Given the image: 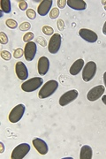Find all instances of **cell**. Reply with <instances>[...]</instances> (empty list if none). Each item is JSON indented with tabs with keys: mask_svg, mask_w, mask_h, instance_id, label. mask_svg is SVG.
I'll list each match as a JSON object with an SVG mask.
<instances>
[{
	"mask_svg": "<svg viewBox=\"0 0 106 159\" xmlns=\"http://www.w3.org/2000/svg\"><path fill=\"white\" fill-rule=\"evenodd\" d=\"M58 88V82L56 80H50L41 88L38 93V97L40 99H45L51 97L56 92Z\"/></svg>",
	"mask_w": 106,
	"mask_h": 159,
	"instance_id": "obj_1",
	"label": "cell"
},
{
	"mask_svg": "<svg viewBox=\"0 0 106 159\" xmlns=\"http://www.w3.org/2000/svg\"><path fill=\"white\" fill-rule=\"evenodd\" d=\"M44 80L41 77H34L24 81L21 84V89L25 92H34L43 86Z\"/></svg>",
	"mask_w": 106,
	"mask_h": 159,
	"instance_id": "obj_2",
	"label": "cell"
},
{
	"mask_svg": "<svg viewBox=\"0 0 106 159\" xmlns=\"http://www.w3.org/2000/svg\"><path fill=\"white\" fill-rule=\"evenodd\" d=\"M97 70V66L94 61H90L84 66L82 71V80L85 82H89L95 77Z\"/></svg>",
	"mask_w": 106,
	"mask_h": 159,
	"instance_id": "obj_3",
	"label": "cell"
},
{
	"mask_svg": "<svg viewBox=\"0 0 106 159\" xmlns=\"http://www.w3.org/2000/svg\"><path fill=\"white\" fill-rule=\"evenodd\" d=\"M30 145L28 143H21L14 148L11 155L12 159H22L30 151Z\"/></svg>",
	"mask_w": 106,
	"mask_h": 159,
	"instance_id": "obj_4",
	"label": "cell"
},
{
	"mask_svg": "<svg viewBox=\"0 0 106 159\" xmlns=\"http://www.w3.org/2000/svg\"><path fill=\"white\" fill-rule=\"evenodd\" d=\"M25 111H26V107H25L24 104L21 103V104L16 105L9 113V116H8L9 121L11 123H17V122H19L21 119H22L23 115L25 113Z\"/></svg>",
	"mask_w": 106,
	"mask_h": 159,
	"instance_id": "obj_5",
	"label": "cell"
},
{
	"mask_svg": "<svg viewBox=\"0 0 106 159\" xmlns=\"http://www.w3.org/2000/svg\"><path fill=\"white\" fill-rule=\"evenodd\" d=\"M62 36L61 34H54L50 37L49 41V44H48V51H50L51 54H56L58 52L60 47H61Z\"/></svg>",
	"mask_w": 106,
	"mask_h": 159,
	"instance_id": "obj_6",
	"label": "cell"
},
{
	"mask_svg": "<svg viewBox=\"0 0 106 159\" xmlns=\"http://www.w3.org/2000/svg\"><path fill=\"white\" fill-rule=\"evenodd\" d=\"M79 96L78 90L76 89H72V90H69L66 92L65 94H63L60 98H59V104L60 106L64 107V106H67L69 103H71L73 102Z\"/></svg>",
	"mask_w": 106,
	"mask_h": 159,
	"instance_id": "obj_7",
	"label": "cell"
},
{
	"mask_svg": "<svg viewBox=\"0 0 106 159\" xmlns=\"http://www.w3.org/2000/svg\"><path fill=\"white\" fill-rule=\"evenodd\" d=\"M104 90H105V87L104 85H98L92 88L87 94L88 100L90 102H95L98 100L100 97L104 96Z\"/></svg>",
	"mask_w": 106,
	"mask_h": 159,
	"instance_id": "obj_8",
	"label": "cell"
},
{
	"mask_svg": "<svg viewBox=\"0 0 106 159\" xmlns=\"http://www.w3.org/2000/svg\"><path fill=\"white\" fill-rule=\"evenodd\" d=\"M36 51H37V46L35 43L34 42L28 43L24 48V57L26 60L28 62L32 61L36 55Z\"/></svg>",
	"mask_w": 106,
	"mask_h": 159,
	"instance_id": "obj_9",
	"label": "cell"
},
{
	"mask_svg": "<svg viewBox=\"0 0 106 159\" xmlns=\"http://www.w3.org/2000/svg\"><path fill=\"white\" fill-rule=\"evenodd\" d=\"M79 34L80 36L85 40L86 42L90 43H95L97 39H98V35L96 34L95 32H94L93 30L88 29H81L79 30Z\"/></svg>",
	"mask_w": 106,
	"mask_h": 159,
	"instance_id": "obj_10",
	"label": "cell"
},
{
	"mask_svg": "<svg viewBox=\"0 0 106 159\" xmlns=\"http://www.w3.org/2000/svg\"><path fill=\"white\" fill-rule=\"evenodd\" d=\"M15 73L17 77L21 80H25L28 78V70L26 65L22 61H19L15 65Z\"/></svg>",
	"mask_w": 106,
	"mask_h": 159,
	"instance_id": "obj_11",
	"label": "cell"
},
{
	"mask_svg": "<svg viewBox=\"0 0 106 159\" xmlns=\"http://www.w3.org/2000/svg\"><path fill=\"white\" fill-rule=\"evenodd\" d=\"M49 69H50V60H49V58L45 57V56L40 57L38 63H37L38 74L41 76H44L45 74L48 73Z\"/></svg>",
	"mask_w": 106,
	"mask_h": 159,
	"instance_id": "obj_12",
	"label": "cell"
},
{
	"mask_svg": "<svg viewBox=\"0 0 106 159\" xmlns=\"http://www.w3.org/2000/svg\"><path fill=\"white\" fill-rule=\"evenodd\" d=\"M34 147L38 151V153L41 155H46L49 151V148H48V145L47 143L43 140V139H40V138H35L34 139L33 142Z\"/></svg>",
	"mask_w": 106,
	"mask_h": 159,
	"instance_id": "obj_13",
	"label": "cell"
},
{
	"mask_svg": "<svg viewBox=\"0 0 106 159\" xmlns=\"http://www.w3.org/2000/svg\"><path fill=\"white\" fill-rule=\"evenodd\" d=\"M53 1L52 0H44L40 3V5L37 7V12L40 16H45L50 12V8L52 6Z\"/></svg>",
	"mask_w": 106,
	"mask_h": 159,
	"instance_id": "obj_14",
	"label": "cell"
},
{
	"mask_svg": "<svg viewBox=\"0 0 106 159\" xmlns=\"http://www.w3.org/2000/svg\"><path fill=\"white\" fill-rule=\"evenodd\" d=\"M67 6L76 11H84L87 8V4L83 0H67Z\"/></svg>",
	"mask_w": 106,
	"mask_h": 159,
	"instance_id": "obj_15",
	"label": "cell"
},
{
	"mask_svg": "<svg viewBox=\"0 0 106 159\" xmlns=\"http://www.w3.org/2000/svg\"><path fill=\"white\" fill-rule=\"evenodd\" d=\"M84 66H85V63H84L83 59L82 58H78L71 66L69 72H70V74H72V75H77V74L81 73V71L82 70Z\"/></svg>",
	"mask_w": 106,
	"mask_h": 159,
	"instance_id": "obj_16",
	"label": "cell"
},
{
	"mask_svg": "<svg viewBox=\"0 0 106 159\" xmlns=\"http://www.w3.org/2000/svg\"><path fill=\"white\" fill-rule=\"evenodd\" d=\"M93 157L92 148L89 145H83L81 148L80 159H91Z\"/></svg>",
	"mask_w": 106,
	"mask_h": 159,
	"instance_id": "obj_17",
	"label": "cell"
},
{
	"mask_svg": "<svg viewBox=\"0 0 106 159\" xmlns=\"http://www.w3.org/2000/svg\"><path fill=\"white\" fill-rule=\"evenodd\" d=\"M1 11L4 13H10L11 12V1L10 0H1Z\"/></svg>",
	"mask_w": 106,
	"mask_h": 159,
	"instance_id": "obj_18",
	"label": "cell"
},
{
	"mask_svg": "<svg viewBox=\"0 0 106 159\" xmlns=\"http://www.w3.org/2000/svg\"><path fill=\"white\" fill-rule=\"evenodd\" d=\"M42 32L45 34L46 35H53L54 34V30L53 29L50 27V26H48V25H46V26H44L43 28H42Z\"/></svg>",
	"mask_w": 106,
	"mask_h": 159,
	"instance_id": "obj_19",
	"label": "cell"
},
{
	"mask_svg": "<svg viewBox=\"0 0 106 159\" xmlns=\"http://www.w3.org/2000/svg\"><path fill=\"white\" fill-rule=\"evenodd\" d=\"M6 25L11 29H15L18 27V23H17L16 20H12V19H8L6 20Z\"/></svg>",
	"mask_w": 106,
	"mask_h": 159,
	"instance_id": "obj_20",
	"label": "cell"
},
{
	"mask_svg": "<svg viewBox=\"0 0 106 159\" xmlns=\"http://www.w3.org/2000/svg\"><path fill=\"white\" fill-rule=\"evenodd\" d=\"M35 38V34L32 33V32H28V33H26V34H24V36H23V41L26 43H28L29 42H32V40Z\"/></svg>",
	"mask_w": 106,
	"mask_h": 159,
	"instance_id": "obj_21",
	"label": "cell"
},
{
	"mask_svg": "<svg viewBox=\"0 0 106 159\" xmlns=\"http://www.w3.org/2000/svg\"><path fill=\"white\" fill-rule=\"evenodd\" d=\"M58 15H59V9H58L57 7L50 10V18L51 20H56L57 18L58 17Z\"/></svg>",
	"mask_w": 106,
	"mask_h": 159,
	"instance_id": "obj_22",
	"label": "cell"
},
{
	"mask_svg": "<svg viewBox=\"0 0 106 159\" xmlns=\"http://www.w3.org/2000/svg\"><path fill=\"white\" fill-rule=\"evenodd\" d=\"M0 56H1V57H2L4 60H7V61H9L12 57L11 53L8 51H1V53H0Z\"/></svg>",
	"mask_w": 106,
	"mask_h": 159,
	"instance_id": "obj_23",
	"label": "cell"
},
{
	"mask_svg": "<svg viewBox=\"0 0 106 159\" xmlns=\"http://www.w3.org/2000/svg\"><path fill=\"white\" fill-rule=\"evenodd\" d=\"M23 55H24V51L21 48H17L16 50H14V52H13L14 58H21Z\"/></svg>",
	"mask_w": 106,
	"mask_h": 159,
	"instance_id": "obj_24",
	"label": "cell"
},
{
	"mask_svg": "<svg viewBox=\"0 0 106 159\" xmlns=\"http://www.w3.org/2000/svg\"><path fill=\"white\" fill-rule=\"evenodd\" d=\"M26 15H27V17L28 19H30V20H35V17H36V12L35 10L33 9H28L27 11H26Z\"/></svg>",
	"mask_w": 106,
	"mask_h": 159,
	"instance_id": "obj_25",
	"label": "cell"
},
{
	"mask_svg": "<svg viewBox=\"0 0 106 159\" xmlns=\"http://www.w3.org/2000/svg\"><path fill=\"white\" fill-rule=\"evenodd\" d=\"M20 30L21 31H28L31 29V24L29 22H23L20 25Z\"/></svg>",
	"mask_w": 106,
	"mask_h": 159,
	"instance_id": "obj_26",
	"label": "cell"
},
{
	"mask_svg": "<svg viewBox=\"0 0 106 159\" xmlns=\"http://www.w3.org/2000/svg\"><path fill=\"white\" fill-rule=\"evenodd\" d=\"M8 41H9L8 40V36L4 32H1L0 33V43L2 44H6L8 43Z\"/></svg>",
	"mask_w": 106,
	"mask_h": 159,
	"instance_id": "obj_27",
	"label": "cell"
},
{
	"mask_svg": "<svg viewBox=\"0 0 106 159\" xmlns=\"http://www.w3.org/2000/svg\"><path fill=\"white\" fill-rule=\"evenodd\" d=\"M57 27H58V30H60V31H63L65 28H66V25H65V21L61 20V19H59V20H57Z\"/></svg>",
	"mask_w": 106,
	"mask_h": 159,
	"instance_id": "obj_28",
	"label": "cell"
},
{
	"mask_svg": "<svg viewBox=\"0 0 106 159\" xmlns=\"http://www.w3.org/2000/svg\"><path fill=\"white\" fill-rule=\"evenodd\" d=\"M35 43H37V44H40L41 46H43V47H45V46L47 45V43H46V40L44 38H43V37H37L36 39H35Z\"/></svg>",
	"mask_w": 106,
	"mask_h": 159,
	"instance_id": "obj_29",
	"label": "cell"
},
{
	"mask_svg": "<svg viewBox=\"0 0 106 159\" xmlns=\"http://www.w3.org/2000/svg\"><path fill=\"white\" fill-rule=\"evenodd\" d=\"M19 7L21 11L28 10V3L26 1H19Z\"/></svg>",
	"mask_w": 106,
	"mask_h": 159,
	"instance_id": "obj_30",
	"label": "cell"
},
{
	"mask_svg": "<svg viewBox=\"0 0 106 159\" xmlns=\"http://www.w3.org/2000/svg\"><path fill=\"white\" fill-rule=\"evenodd\" d=\"M57 5L58 6V8L64 9L67 5V1H66V0H58L57 1Z\"/></svg>",
	"mask_w": 106,
	"mask_h": 159,
	"instance_id": "obj_31",
	"label": "cell"
},
{
	"mask_svg": "<svg viewBox=\"0 0 106 159\" xmlns=\"http://www.w3.org/2000/svg\"><path fill=\"white\" fill-rule=\"evenodd\" d=\"M103 34L106 35V21L104 24V26H103Z\"/></svg>",
	"mask_w": 106,
	"mask_h": 159,
	"instance_id": "obj_32",
	"label": "cell"
},
{
	"mask_svg": "<svg viewBox=\"0 0 106 159\" xmlns=\"http://www.w3.org/2000/svg\"><path fill=\"white\" fill-rule=\"evenodd\" d=\"M0 146H1V151H0V153H3L5 151V148H4L3 142H0Z\"/></svg>",
	"mask_w": 106,
	"mask_h": 159,
	"instance_id": "obj_33",
	"label": "cell"
},
{
	"mask_svg": "<svg viewBox=\"0 0 106 159\" xmlns=\"http://www.w3.org/2000/svg\"><path fill=\"white\" fill-rule=\"evenodd\" d=\"M103 79H104V87L106 88V72L103 75Z\"/></svg>",
	"mask_w": 106,
	"mask_h": 159,
	"instance_id": "obj_34",
	"label": "cell"
},
{
	"mask_svg": "<svg viewBox=\"0 0 106 159\" xmlns=\"http://www.w3.org/2000/svg\"><path fill=\"white\" fill-rule=\"evenodd\" d=\"M102 101H103V102L106 105V95H104V96L102 97Z\"/></svg>",
	"mask_w": 106,
	"mask_h": 159,
	"instance_id": "obj_35",
	"label": "cell"
},
{
	"mask_svg": "<svg viewBox=\"0 0 106 159\" xmlns=\"http://www.w3.org/2000/svg\"><path fill=\"white\" fill-rule=\"evenodd\" d=\"M104 10H105V11H106V5H105V6H104Z\"/></svg>",
	"mask_w": 106,
	"mask_h": 159,
	"instance_id": "obj_36",
	"label": "cell"
}]
</instances>
